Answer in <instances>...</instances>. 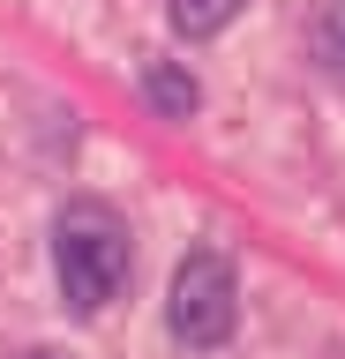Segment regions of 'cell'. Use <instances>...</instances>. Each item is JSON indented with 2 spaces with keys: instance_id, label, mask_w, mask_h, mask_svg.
Here are the masks:
<instances>
[{
  "instance_id": "7a4b0ae2",
  "label": "cell",
  "mask_w": 345,
  "mask_h": 359,
  "mask_svg": "<svg viewBox=\"0 0 345 359\" xmlns=\"http://www.w3.org/2000/svg\"><path fill=\"white\" fill-rule=\"evenodd\" d=\"M165 322L188 352H210L226 344L233 322H240V285H233V262L218 247H195L181 269H173V299H165Z\"/></svg>"
},
{
  "instance_id": "277c9868",
  "label": "cell",
  "mask_w": 345,
  "mask_h": 359,
  "mask_svg": "<svg viewBox=\"0 0 345 359\" xmlns=\"http://www.w3.org/2000/svg\"><path fill=\"white\" fill-rule=\"evenodd\" d=\"M240 8H248V0H173V30H181V38H218Z\"/></svg>"
},
{
  "instance_id": "6da1fadb",
  "label": "cell",
  "mask_w": 345,
  "mask_h": 359,
  "mask_svg": "<svg viewBox=\"0 0 345 359\" xmlns=\"http://www.w3.org/2000/svg\"><path fill=\"white\" fill-rule=\"evenodd\" d=\"M53 269H60V292H68L75 314H98L128 285V224L105 210V202H68L60 224H53Z\"/></svg>"
},
{
  "instance_id": "5b68a950",
  "label": "cell",
  "mask_w": 345,
  "mask_h": 359,
  "mask_svg": "<svg viewBox=\"0 0 345 359\" xmlns=\"http://www.w3.org/2000/svg\"><path fill=\"white\" fill-rule=\"evenodd\" d=\"M323 53L345 67V0H330V15H323Z\"/></svg>"
},
{
  "instance_id": "3957f363",
  "label": "cell",
  "mask_w": 345,
  "mask_h": 359,
  "mask_svg": "<svg viewBox=\"0 0 345 359\" xmlns=\"http://www.w3.org/2000/svg\"><path fill=\"white\" fill-rule=\"evenodd\" d=\"M143 97L165 112V120H188V112L203 105V90H195V75L173 60H143Z\"/></svg>"
}]
</instances>
